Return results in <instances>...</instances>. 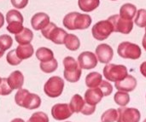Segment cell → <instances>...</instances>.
<instances>
[{
    "label": "cell",
    "instance_id": "cell-1",
    "mask_svg": "<svg viewBox=\"0 0 146 122\" xmlns=\"http://www.w3.org/2000/svg\"><path fill=\"white\" fill-rule=\"evenodd\" d=\"M92 21V17L89 15L71 12L64 16L62 23L68 30H84L91 26Z\"/></svg>",
    "mask_w": 146,
    "mask_h": 122
},
{
    "label": "cell",
    "instance_id": "cell-2",
    "mask_svg": "<svg viewBox=\"0 0 146 122\" xmlns=\"http://www.w3.org/2000/svg\"><path fill=\"white\" fill-rule=\"evenodd\" d=\"M15 103L27 109H36L41 105V99L37 94L30 93L26 89H20L15 96Z\"/></svg>",
    "mask_w": 146,
    "mask_h": 122
},
{
    "label": "cell",
    "instance_id": "cell-3",
    "mask_svg": "<svg viewBox=\"0 0 146 122\" xmlns=\"http://www.w3.org/2000/svg\"><path fill=\"white\" fill-rule=\"evenodd\" d=\"M64 72L63 75L67 81L70 83H76L81 77V68L78 62L72 56H67L63 59Z\"/></svg>",
    "mask_w": 146,
    "mask_h": 122
},
{
    "label": "cell",
    "instance_id": "cell-4",
    "mask_svg": "<svg viewBox=\"0 0 146 122\" xmlns=\"http://www.w3.org/2000/svg\"><path fill=\"white\" fill-rule=\"evenodd\" d=\"M41 32L45 38L51 40L56 44H63L68 35L65 30L57 27L53 22H50L44 28L41 30Z\"/></svg>",
    "mask_w": 146,
    "mask_h": 122
},
{
    "label": "cell",
    "instance_id": "cell-5",
    "mask_svg": "<svg viewBox=\"0 0 146 122\" xmlns=\"http://www.w3.org/2000/svg\"><path fill=\"white\" fill-rule=\"evenodd\" d=\"M104 76L109 81L117 82L125 79L127 74V68L124 65H116V64H107L103 70Z\"/></svg>",
    "mask_w": 146,
    "mask_h": 122
},
{
    "label": "cell",
    "instance_id": "cell-6",
    "mask_svg": "<svg viewBox=\"0 0 146 122\" xmlns=\"http://www.w3.org/2000/svg\"><path fill=\"white\" fill-rule=\"evenodd\" d=\"M117 53L122 58L138 60L140 58L142 51L138 44L126 41L119 44L117 48Z\"/></svg>",
    "mask_w": 146,
    "mask_h": 122
},
{
    "label": "cell",
    "instance_id": "cell-7",
    "mask_svg": "<svg viewBox=\"0 0 146 122\" xmlns=\"http://www.w3.org/2000/svg\"><path fill=\"white\" fill-rule=\"evenodd\" d=\"M64 89V80L59 76L50 77L44 86V91L49 97H58Z\"/></svg>",
    "mask_w": 146,
    "mask_h": 122
},
{
    "label": "cell",
    "instance_id": "cell-8",
    "mask_svg": "<svg viewBox=\"0 0 146 122\" xmlns=\"http://www.w3.org/2000/svg\"><path fill=\"white\" fill-rule=\"evenodd\" d=\"M114 32V27L109 20L100 21L97 22L92 29V33L94 38L98 41L105 40Z\"/></svg>",
    "mask_w": 146,
    "mask_h": 122
},
{
    "label": "cell",
    "instance_id": "cell-9",
    "mask_svg": "<svg viewBox=\"0 0 146 122\" xmlns=\"http://www.w3.org/2000/svg\"><path fill=\"white\" fill-rule=\"evenodd\" d=\"M108 20L112 23L114 27V32H121L123 34H128L132 32L133 28V21L123 19L120 15H114L108 18Z\"/></svg>",
    "mask_w": 146,
    "mask_h": 122
},
{
    "label": "cell",
    "instance_id": "cell-10",
    "mask_svg": "<svg viewBox=\"0 0 146 122\" xmlns=\"http://www.w3.org/2000/svg\"><path fill=\"white\" fill-rule=\"evenodd\" d=\"M117 111L118 118L116 122H139L141 119L139 110L135 108L121 107Z\"/></svg>",
    "mask_w": 146,
    "mask_h": 122
},
{
    "label": "cell",
    "instance_id": "cell-11",
    "mask_svg": "<svg viewBox=\"0 0 146 122\" xmlns=\"http://www.w3.org/2000/svg\"><path fill=\"white\" fill-rule=\"evenodd\" d=\"M78 63L83 69H92L97 67L98 58L96 54L91 51H84L78 56Z\"/></svg>",
    "mask_w": 146,
    "mask_h": 122
},
{
    "label": "cell",
    "instance_id": "cell-12",
    "mask_svg": "<svg viewBox=\"0 0 146 122\" xmlns=\"http://www.w3.org/2000/svg\"><path fill=\"white\" fill-rule=\"evenodd\" d=\"M73 114L68 103H56L51 109V115L56 121L67 120Z\"/></svg>",
    "mask_w": 146,
    "mask_h": 122
},
{
    "label": "cell",
    "instance_id": "cell-13",
    "mask_svg": "<svg viewBox=\"0 0 146 122\" xmlns=\"http://www.w3.org/2000/svg\"><path fill=\"white\" fill-rule=\"evenodd\" d=\"M95 54L98 62L101 63H109L114 56V50L109 44H101L97 46Z\"/></svg>",
    "mask_w": 146,
    "mask_h": 122
},
{
    "label": "cell",
    "instance_id": "cell-14",
    "mask_svg": "<svg viewBox=\"0 0 146 122\" xmlns=\"http://www.w3.org/2000/svg\"><path fill=\"white\" fill-rule=\"evenodd\" d=\"M136 86H137V80L133 76L129 74L122 80L115 83V87L119 91H124V92L133 91L136 88Z\"/></svg>",
    "mask_w": 146,
    "mask_h": 122
},
{
    "label": "cell",
    "instance_id": "cell-15",
    "mask_svg": "<svg viewBox=\"0 0 146 122\" xmlns=\"http://www.w3.org/2000/svg\"><path fill=\"white\" fill-rule=\"evenodd\" d=\"M103 97H104V94L98 87L89 88L85 92V96H84V99L86 103L92 106H96L98 103H99L103 99Z\"/></svg>",
    "mask_w": 146,
    "mask_h": 122
},
{
    "label": "cell",
    "instance_id": "cell-16",
    "mask_svg": "<svg viewBox=\"0 0 146 122\" xmlns=\"http://www.w3.org/2000/svg\"><path fill=\"white\" fill-rule=\"evenodd\" d=\"M50 23V16L43 12L36 13L31 19V25L36 31L42 30Z\"/></svg>",
    "mask_w": 146,
    "mask_h": 122
},
{
    "label": "cell",
    "instance_id": "cell-17",
    "mask_svg": "<svg viewBox=\"0 0 146 122\" xmlns=\"http://www.w3.org/2000/svg\"><path fill=\"white\" fill-rule=\"evenodd\" d=\"M7 80L12 90H20L24 84V76L21 71L16 70L9 74Z\"/></svg>",
    "mask_w": 146,
    "mask_h": 122
},
{
    "label": "cell",
    "instance_id": "cell-18",
    "mask_svg": "<svg viewBox=\"0 0 146 122\" xmlns=\"http://www.w3.org/2000/svg\"><path fill=\"white\" fill-rule=\"evenodd\" d=\"M33 33L32 30L27 27H24L21 32L15 34V39L20 45L29 44L33 40Z\"/></svg>",
    "mask_w": 146,
    "mask_h": 122
},
{
    "label": "cell",
    "instance_id": "cell-19",
    "mask_svg": "<svg viewBox=\"0 0 146 122\" xmlns=\"http://www.w3.org/2000/svg\"><path fill=\"white\" fill-rule=\"evenodd\" d=\"M86 103L85 99L80 95L75 94L71 98V101L69 103V107L73 113H81L84 107L86 106Z\"/></svg>",
    "mask_w": 146,
    "mask_h": 122
},
{
    "label": "cell",
    "instance_id": "cell-20",
    "mask_svg": "<svg viewBox=\"0 0 146 122\" xmlns=\"http://www.w3.org/2000/svg\"><path fill=\"white\" fill-rule=\"evenodd\" d=\"M137 14V8L133 3H125L120 9V16L123 19L132 21Z\"/></svg>",
    "mask_w": 146,
    "mask_h": 122
},
{
    "label": "cell",
    "instance_id": "cell-21",
    "mask_svg": "<svg viewBox=\"0 0 146 122\" xmlns=\"http://www.w3.org/2000/svg\"><path fill=\"white\" fill-rule=\"evenodd\" d=\"M15 52H16L18 58L22 61V60L30 58L34 53V49L31 44H25V45H19L15 49Z\"/></svg>",
    "mask_w": 146,
    "mask_h": 122
},
{
    "label": "cell",
    "instance_id": "cell-22",
    "mask_svg": "<svg viewBox=\"0 0 146 122\" xmlns=\"http://www.w3.org/2000/svg\"><path fill=\"white\" fill-rule=\"evenodd\" d=\"M102 81V74L98 72L90 73L86 77V85L88 88H96L101 84Z\"/></svg>",
    "mask_w": 146,
    "mask_h": 122
},
{
    "label": "cell",
    "instance_id": "cell-23",
    "mask_svg": "<svg viewBox=\"0 0 146 122\" xmlns=\"http://www.w3.org/2000/svg\"><path fill=\"white\" fill-rule=\"evenodd\" d=\"M78 4L82 11L91 12L99 6L100 0H79Z\"/></svg>",
    "mask_w": 146,
    "mask_h": 122
},
{
    "label": "cell",
    "instance_id": "cell-24",
    "mask_svg": "<svg viewBox=\"0 0 146 122\" xmlns=\"http://www.w3.org/2000/svg\"><path fill=\"white\" fill-rule=\"evenodd\" d=\"M64 44L66 46V48L69 50L72 51H75L77 50L80 46V41L79 39V38L74 35V34H68L65 41H64Z\"/></svg>",
    "mask_w": 146,
    "mask_h": 122
},
{
    "label": "cell",
    "instance_id": "cell-25",
    "mask_svg": "<svg viewBox=\"0 0 146 122\" xmlns=\"http://www.w3.org/2000/svg\"><path fill=\"white\" fill-rule=\"evenodd\" d=\"M36 57L39 61H41V62H49L54 59V53L50 49L45 47H40L36 51Z\"/></svg>",
    "mask_w": 146,
    "mask_h": 122
},
{
    "label": "cell",
    "instance_id": "cell-26",
    "mask_svg": "<svg viewBox=\"0 0 146 122\" xmlns=\"http://www.w3.org/2000/svg\"><path fill=\"white\" fill-rule=\"evenodd\" d=\"M39 68L40 69L45 73V74H51L53 72H55L57 68H58V62L54 58L49 62H40L39 64Z\"/></svg>",
    "mask_w": 146,
    "mask_h": 122
},
{
    "label": "cell",
    "instance_id": "cell-27",
    "mask_svg": "<svg viewBox=\"0 0 146 122\" xmlns=\"http://www.w3.org/2000/svg\"><path fill=\"white\" fill-rule=\"evenodd\" d=\"M114 100L117 105L121 107H126L130 102V96L127 92L118 91L114 96Z\"/></svg>",
    "mask_w": 146,
    "mask_h": 122
},
{
    "label": "cell",
    "instance_id": "cell-28",
    "mask_svg": "<svg viewBox=\"0 0 146 122\" xmlns=\"http://www.w3.org/2000/svg\"><path fill=\"white\" fill-rule=\"evenodd\" d=\"M118 118V111L115 109H110L103 113L101 116L102 122H115Z\"/></svg>",
    "mask_w": 146,
    "mask_h": 122
},
{
    "label": "cell",
    "instance_id": "cell-29",
    "mask_svg": "<svg viewBox=\"0 0 146 122\" xmlns=\"http://www.w3.org/2000/svg\"><path fill=\"white\" fill-rule=\"evenodd\" d=\"M6 21L8 22V24L14 21H19L23 23V16L18 10L11 9L6 15Z\"/></svg>",
    "mask_w": 146,
    "mask_h": 122
},
{
    "label": "cell",
    "instance_id": "cell-30",
    "mask_svg": "<svg viewBox=\"0 0 146 122\" xmlns=\"http://www.w3.org/2000/svg\"><path fill=\"white\" fill-rule=\"evenodd\" d=\"M13 44V39L9 35L3 34L0 36V49L3 51L9 50Z\"/></svg>",
    "mask_w": 146,
    "mask_h": 122
},
{
    "label": "cell",
    "instance_id": "cell-31",
    "mask_svg": "<svg viewBox=\"0 0 146 122\" xmlns=\"http://www.w3.org/2000/svg\"><path fill=\"white\" fill-rule=\"evenodd\" d=\"M135 24L139 27H146V9H141L137 11Z\"/></svg>",
    "mask_w": 146,
    "mask_h": 122
},
{
    "label": "cell",
    "instance_id": "cell-32",
    "mask_svg": "<svg viewBox=\"0 0 146 122\" xmlns=\"http://www.w3.org/2000/svg\"><path fill=\"white\" fill-rule=\"evenodd\" d=\"M27 122H49V117L44 112H36L32 115Z\"/></svg>",
    "mask_w": 146,
    "mask_h": 122
},
{
    "label": "cell",
    "instance_id": "cell-33",
    "mask_svg": "<svg viewBox=\"0 0 146 122\" xmlns=\"http://www.w3.org/2000/svg\"><path fill=\"white\" fill-rule=\"evenodd\" d=\"M23 25L22 22H19V21H14L11 22L9 24H8L7 26V31L10 33H14V34H17L19 32H21L23 30Z\"/></svg>",
    "mask_w": 146,
    "mask_h": 122
},
{
    "label": "cell",
    "instance_id": "cell-34",
    "mask_svg": "<svg viewBox=\"0 0 146 122\" xmlns=\"http://www.w3.org/2000/svg\"><path fill=\"white\" fill-rule=\"evenodd\" d=\"M6 60H7V62L12 66H17L21 62V60L19 59L17 55H16L15 50H12L7 54Z\"/></svg>",
    "mask_w": 146,
    "mask_h": 122
},
{
    "label": "cell",
    "instance_id": "cell-35",
    "mask_svg": "<svg viewBox=\"0 0 146 122\" xmlns=\"http://www.w3.org/2000/svg\"><path fill=\"white\" fill-rule=\"evenodd\" d=\"M98 87L102 91V92L104 94V97L110 96L112 93V91H113V86H112V85L110 82L105 81V80H103L101 82V84Z\"/></svg>",
    "mask_w": 146,
    "mask_h": 122
},
{
    "label": "cell",
    "instance_id": "cell-36",
    "mask_svg": "<svg viewBox=\"0 0 146 122\" xmlns=\"http://www.w3.org/2000/svg\"><path fill=\"white\" fill-rule=\"evenodd\" d=\"M12 89L10 88L8 80L6 78H3L0 83V95L2 96H8L12 92Z\"/></svg>",
    "mask_w": 146,
    "mask_h": 122
},
{
    "label": "cell",
    "instance_id": "cell-37",
    "mask_svg": "<svg viewBox=\"0 0 146 122\" xmlns=\"http://www.w3.org/2000/svg\"><path fill=\"white\" fill-rule=\"evenodd\" d=\"M95 110H96V106H92L88 103H86V106L81 111V114H83L84 115H91L94 114Z\"/></svg>",
    "mask_w": 146,
    "mask_h": 122
},
{
    "label": "cell",
    "instance_id": "cell-38",
    "mask_svg": "<svg viewBox=\"0 0 146 122\" xmlns=\"http://www.w3.org/2000/svg\"><path fill=\"white\" fill-rule=\"evenodd\" d=\"M11 3L16 9H24L28 3V0H11Z\"/></svg>",
    "mask_w": 146,
    "mask_h": 122
},
{
    "label": "cell",
    "instance_id": "cell-39",
    "mask_svg": "<svg viewBox=\"0 0 146 122\" xmlns=\"http://www.w3.org/2000/svg\"><path fill=\"white\" fill-rule=\"evenodd\" d=\"M139 70H140L141 74H142L144 77H145L146 78V62H144L140 65Z\"/></svg>",
    "mask_w": 146,
    "mask_h": 122
},
{
    "label": "cell",
    "instance_id": "cell-40",
    "mask_svg": "<svg viewBox=\"0 0 146 122\" xmlns=\"http://www.w3.org/2000/svg\"><path fill=\"white\" fill-rule=\"evenodd\" d=\"M4 24V16L0 12V28L3 26Z\"/></svg>",
    "mask_w": 146,
    "mask_h": 122
},
{
    "label": "cell",
    "instance_id": "cell-41",
    "mask_svg": "<svg viewBox=\"0 0 146 122\" xmlns=\"http://www.w3.org/2000/svg\"><path fill=\"white\" fill-rule=\"evenodd\" d=\"M142 45H143L144 49L146 50V32L145 36H144V38H143V40H142Z\"/></svg>",
    "mask_w": 146,
    "mask_h": 122
},
{
    "label": "cell",
    "instance_id": "cell-42",
    "mask_svg": "<svg viewBox=\"0 0 146 122\" xmlns=\"http://www.w3.org/2000/svg\"><path fill=\"white\" fill-rule=\"evenodd\" d=\"M10 122H25V121H23L22 119H20V118H15V119L12 120Z\"/></svg>",
    "mask_w": 146,
    "mask_h": 122
},
{
    "label": "cell",
    "instance_id": "cell-43",
    "mask_svg": "<svg viewBox=\"0 0 146 122\" xmlns=\"http://www.w3.org/2000/svg\"><path fill=\"white\" fill-rule=\"evenodd\" d=\"M3 54H4V51H3V50H2L0 49V58L3 56Z\"/></svg>",
    "mask_w": 146,
    "mask_h": 122
},
{
    "label": "cell",
    "instance_id": "cell-44",
    "mask_svg": "<svg viewBox=\"0 0 146 122\" xmlns=\"http://www.w3.org/2000/svg\"><path fill=\"white\" fill-rule=\"evenodd\" d=\"M1 80H2V78H0V83H1Z\"/></svg>",
    "mask_w": 146,
    "mask_h": 122
},
{
    "label": "cell",
    "instance_id": "cell-45",
    "mask_svg": "<svg viewBox=\"0 0 146 122\" xmlns=\"http://www.w3.org/2000/svg\"><path fill=\"white\" fill-rule=\"evenodd\" d=\"M144 122H146V119H145V121H144Z\"/></svg>",
    "mask_w": 146,
    "mask_h": 122
},
{
    "label": "cell",
    "instance_id": "cell-46",
    "mask_svg": "<svg viewBox=\"0 0 146 122\" xmlns=\"http://www.w3.org/2000/svg\"><path fill=\"white\" fill-rule=\"evenodd\" d=\"M111 1H116V0H111Z\"/></svg>",
    "mask_w": 146,
    "mask_h": 122
},
{
    "label": "cell",
    "instance_id": "cell-47",
    "mask_svg": "<svg viewBox=\"0 0 146 122\" xmlns=\"http://www.w3.org/2000/svg\"><path fill=\"white\" fill-rule=\"evenodd\" d=\"M145 32H146V27H145Z\"/></svg>",
    "mask_w": 146,
    "mask_h": 122
},
{
    "label": "cell",
    "instance_id": "cell-48",
    "mask_svg": "<svg viewBox=\"0 0 146 122\" xmlns=\"http://www.w3.org/2000/svg\"><path fill=\"white\" fill-rule=\"evenodd\" d=\"M67 122H70V121H67Z\"/></svg>",
    "mask_w": 146,
    "mask_h": 122
}]
</instances>
